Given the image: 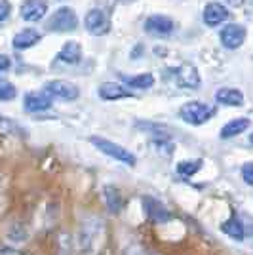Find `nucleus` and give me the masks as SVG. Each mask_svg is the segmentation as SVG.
Listing matches in <instances>:
<instances>
[{
	"mask_svg": "<svg viewBox=\"0 0 253 255\" xmlns=\"http://www.w3.org/2000/svg\"><path fill=\"white\" fill-rule=\"evenodd\" d=\"M90 141L94 143L95 149H99L101 152H105L107 156H111V158L118 160V162H124L126 166H135V154H131L129 150H126L124 147H120V145H116L113 141H109L105 137H99V135H92Z\"/></svg>",
	"mask_w": 253,
	"mask_h": 255,
	"instance_id": "f257e3e1",
	"label": "nucleus"
},
{
	"mask_svg": "<svg viewBox=\"0 0 253 255\" xmlns=\"http://www.w3.org/2000/svg\"><path fill=\"white\" fill-rule=\"evenodd\" d=\"M179 117L187 122V124H192V126H200L204 122H208L211 117H213V109L204 103H198V101H190V103H185V105L179 109Z\"/></svg>",
	"mask_w": 253,
	"mask_h": 255,
	"instance_id": "f03ea898",
	"label": "nucleus"
},
{
	"mask_svg": "<svg viewBox=\"0 0 253 255\" xmlns=\"http://www.w3.org/2000/svg\"><path fill=\"white\" fill-rule=\"evenodd\" d=\"M76 25H78L76 13L71 8H59L48 21V29L55 32H71L76 29Z\"/></svg>",
	"mask_w": 253,
	"mask_h": 255,
	"instance_id": "7ed1b4c3",
	"label": "nucleus"
},
{
	"mask_svg": "<svg viewBox=\"0 0 253 255\" xmlns=\"http://www.w3.org/2000/svg\"><path fill=\"white\" fill-rule=\"evenodd\" d=\"M175 82L181 88H189V90H196L200 86V75L198 69L192 63H183L175 69Z\"/></svg>",
	"mask_w": 253,
	"mask_h": 255,
	"instance_id": "20e7f679",
	"label": "nucleus"
},
{
	"mask_svg": "<svg viewBox=\"0 0 253 255\" xmlns=\"http://www.w3.org/2000/svg\"><path fill=\"white\" fill-rule=\"evenodd\" d=\"M44 94H48L50 97H57V99H63V101H73L78 97V88L71 84H65L61 80H52L48 82L44 88Z\"/></svg>",
	"mask_w": 253,
	"mask_h": 255,
	"instance_id": "39448f33",
	"label": "nucleus"
},
{
	"mask_svg": "<svg viewBox=\"0 0 253 255\" xmlns=\"http://www.w3.org/2000/svg\"><path fill=\"white\" fill-rule=\"evenodd\" d=\"M246 40V29H244L242 25H227L225 29L221 31V42L225 48H229V50H236V48H240Z\"/></svg>",
	"mask_w": 253,
	"mask_h": 255,
	"instance_id": "423d86ee",
	"label": "nucleus"
},
{
	"mask_svg": "<svg viewBox=\"0 0 253 255\" xmlns=\"http://www.w3.org/2000/svg\"><path fill=\"white\" fill-rule=\"evenodd\" d=\"M143 206H145V213H147L148 219H152L154 223H166L171 219V213L164 208V204H160L158 200L145 196L143 198Z\"/></svg>",
	"mask_w": 253,
	"mask_h": 255,
	"instance_id": "0eeeda50",
	"label": "nucleus"
},
{
	"mask_svg": "<svg viewBox=\"0 0 253 255\" xmlns=\"http://www.w3.org/2000/svg\"><path fill=\"white\" fill-rule=\"evenodd\" d=\"M48 11L46 0H25L21 6V15L25 21H40Z\"/></svg>",
	"mask_w": 253,
	"mask_h": 255,
	"instance_id": "6e6552de",
	"label": "nucleus"
},
{
	"mask_svg": "<svg viewBox=\"0 0 253 255\" xmlns=\"http://www.w3.org/2000/svg\"><path fill=\"white\" fill-rule=\"evenodd\" d=\"M25 109L29 113H42V111H48L52 107V97L48 94H40V92H31L25 96V101H23Z\"/></svg>",
	"mask_w": 253,
	"mask_h": 255,
	"instance_id": "1a4fd4ad",
	"label": "nucleus"
},
{
	"mask_svg": "<svg viewBox=\"0 0 253 255\" xmlns=\"http://www.w3.org/2000/svg\"><path fill=\"white\" fill-rule=\"evenodd\" d=\"M225 19H229V10L219 4V2H210L206 8H204V21L210 27H217L221 25Z\"/></svg>",
	"mask_w": 253,
	"mask_h": 255,
	"instance_id": "9d476101",
	"label": "nucleus"
},
{
	"mask_svg": "<svg viewBox=\"0 0 253 255\" xmlns=\"http://www.w3.org/2000/svg\"><path fill=\"white\" fill-rule=\"evenodd\" d=\"M86 29L92 34H103L109 31V19H107L105 11L92 10L86 15Z\"/></svg>",
	"mask_w": 253,
	"mask_h": 255,
	"instance_id": "9b49d317",
	"label": "nucleus"
},
{
	"mask_svg": "<svg viewBox=\"0 0 253 255\" xmlns=\"http://www.w3.org/2000/svg\"><path fill=\"white\" fill-rule=\"evenodd\" d=\"M173 21L169 19V17H166V15H150L147 19V23H145V29H147L148 32H152V34H169V32L173 31Z\"/></svg>",
	"mask_w": 253,
	"mask_h": 255,
	"instance_id": "f8f14e48",
	"label": "nucleus"
},
{
	"mask_svg": "<svg viewBox=\"0 0 253 255\" xmlns=\"http://www.w3.org/2000/svg\"><path fill=\"white\" fill-rule=\"evenodd\" d=\"M99 96H101V99H107V101L133 97L129 90H126L124 86H120V84H115V82H107V84L101 86V88H99Z\"/></svg>",
	"mask_w": 253,
	"mask_h": 255,
	"instance_id": "ddd939ff",
	"label": "nucleus"
},
{
	"mask_svg": "<svg viewBox=\"0 0 253 255\" xmlns=\"http://www.w3.org/2000/svg\"><path fill=\"white\" fill-rule=\"evenodd\" d=\"M215 99H217V103L229 107H240L244 103L242 92L240 90H234V88H221V90H217Z\"/></svg>",
	"mask_w": 253,
	"mask_h": 255,
	"instance_id": "4468645a",
	"label": "nucleus"
},
{
	"mask_svg": "<svg viewBox=\"0 0 253 255\" xmlns=\"http://www.w3.org/2000/svg\"><path fill=\"white\" fill-rule=\"evenodd\" d=\"M40 40V32L34 29H23L13 36V48L17 50H27Z\"/></svg>",
	"mask_w": 253,
	"mask_h": 255,
	"instance_id": "2eb2a0df",
	"label": "nucleus"
},
{
	"mask_svg": "<svg viewBox=\"0 0 253 255\" xmlns=\"http://www.w3.org/2000/svg\"><path fill=\"white\" fill-rule=\"evenodd\" d=\"M221 231L227 236H231L232 240H244V236H246V229H244V223L238 219V217H231V219H227L225 223L221 225Z\"/></svg>",
	"mask_w": 253,
	"mask_h": 255,
	"instance_id": "dca6fc26",
	"label": "nucleus"
},
{
	"mask_svg": "<svg viewBox=\"0 0 253 255\" xmlns=\"http://www.w3.org/2000/svg\"><path fill=\"white\" fill-rule=\"evenodd\" d=\"M250 128V120L248 118H234L229 124H225L221 129V137L223 139H231L234 135H240L242 131H246Z\"/></svg>",
	"mask_w": 253,
	"mask_h": 255,
	"instance_id": "f3484780",
	"label": "nucleus"
},
{
	"mask_svg": "<svg viewBox=\"0 0 253 255\" xmlns=\"http://www.w3.org/2000/svg\"><path fill=\"white\" fill-rule=\"evenodd\" d=\"M82 57V48L78 42H67L59 52V59L65 63H78Z\"/></svg>",
	"mask_w": 253,
	"mask_h": 255,
	"instance_id": "a211bd4d",
	"label": "nucleus"
},
{
	"mask_svg": "<svg viewBox=\"0 0 253 255\" xmlns=\"http://www.w3.org/2000/svg\"><path fill=\"white\" fill-rule=\"evenodd\" d=\"M202 168V160H183L177 164V173L183 177H192Z\"/></svg>",
	"mask_w": 253,
	"mask_h": 255,
	"instance_id": "6ab92c4d",
	"label": "nucleus"
},
{
	"mask_svg": "<svg viewBox=\"0 0 253 255\" xmlns=\"http://www.w3.org/2000/svg\"><path fill=\"white\" fill-rule=\"evenodd\" d=\"M127 82V86H131V88H137V90H147L150 86L154 84V76L152 75H137V76H126L124 78Z\"/></svg>",
	"mask_w": 253,
	"mask_h": 255,
	"instance_id": "aec40b11",
	"label": "nucleus"
},
{
	"mask_svg": "<svg viewBox=\"0 0 253 255\" xmlns=\"http://www.w3.org/2000/svg\"><path fill=\"white\" fill-rule=\"evenodd\" d=\"M105 196H107V204H109V210H111L113 213L120 212V208H122V198H120L118 191L113 189V187H107Z\"/></svg>",
	"mask_w": 253,
	"mask_h": 255,
	"instance_id": "412c9836",
	"label": "nucleus"
},
{
	"mask_svg": "<svg viewBox=\"0 0 253 255\" xmlns=\"http://www.w3.org/2000/svg\"><path fill=\"white\" fill-rule=\"evenodd\" d=\"M15 97V88L8 80L0 78V101H11Z\"/></svg>",
	"mask_w": 253,
	"mask_h": 255,
	"instance_id": "4be33fe9",
	"label": "nucleus"
},
{
	"mask_svg": "<svg viewBox=\"0 0 253 255\" xmlns=\"http://www.w3.org/2000/svg\"><path fill=\"white\" fill-rule=\"evenodd\" d=\"M242 177L248 185H252L253 187V162H248V164H244L242 166Z\"/></svg>",
	"mask_w": 253,
	"mask_h": 255,
	"instance_id": "5701e85b",
	"label": "nucleus"
},
{
	"mask_svg": "<svg viewBox=\"0 0 253 255\" xmlns=\"http://www.w3.org/2000/svg\"><path fill=\"white\" fill-rule=\"evenodd\" d=\"M11 11V6L6 2V0H0V21H4Z\"/></svg>",
	"mask_w": 253,
	"mask_h": 255,
	"instance_id": "b1692460",
	"label": "nucleus"
},
{
	"mask_svg": "<svg viewBox=\"0 0 253 255\" xmlns=\"http://www.w3.org/2000/svg\"><path fill=\"white\" fill-rule=\"evenodd\" d=\"M10 65H11L10 57L0 55V73H2V71H8V69H10Z\"/></svg>",
	"mask_w": 253,
	"mask_h": 255,
	"instance_id": "393cba45",
	"label": "nucleus"
},
{
	"mask_svg": "<svg viewBox=\"0 0 253 255\" xmlns=\"http://www.w3.org/2000/svg\"><path fill=\"white\" fill-rule=\"evenodd\" d=\"M250 141H252V143H253V133H252V135H250Z\"/></svg>",
	"mask_w": 253,
	"mask_h": 255,
	"instance_id": "a878e982",
	"label": "nucleus"
}]
</instances>
